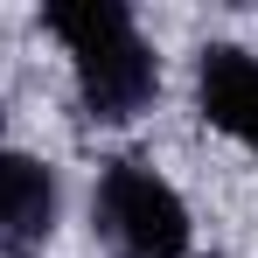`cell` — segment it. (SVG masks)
<instances>
[{
	"mask_svg": "<svg viewBox=\"0 0 258 258\" xmlns=\"http://www.w3.org/2000/svg\"><path fill=\"white\" fill-rule=\"evenodd\" d=\"M196 105L216 133H230L244 154H258V49L210 42L196 56Z\"/></svg>",
	"mask_w": 258,
	"mask_h": 258,
	"instance_id": "3957f363",
	"label": "cell"
},
{
	"mask_svg": "<svg viewBox=\"0 0 258 258\" xmlns=\"http://www.w3.org/2000/svg\"><path fill=\"white\" fill-rule=\"evenodd\" d=\"M91 223H98L105 258H188V237H196L188 203L147 161H105L98 196H91Z\"/></svg>",
	"mask_w": 258,
	"mask_h": 258,
	"instance_id": "7a4b0ae2",
	"label": "cell"
},
{
	"mask_svg": "<svg viewBox=\"0 0 258 258\" xmlns=\"http://www.w3.org/2000/svg\"><path fill=\"white\" fill-rule=\"evenodd\" d=\"M56 230V168L35 154H7L0 147V244L28 251Z\"/></svg>",
	"mask_w": 258,
	"mask_h": 258,
	"instance_id": "277c9868",
	"label": "cell"
},
{
	"mask_svg": "<svg viewBox=\"0 0 258 258\" xmlns=\"http://www.w3.org/2000/svg\"><path fill=\"white\" fill-rule=\"evenodd\" d=\"M42 28L63 42L70 77H77V105L98 126H126L161 98V56L147 49L140 21L119 0H49Z\"/></svg>",
	"mask_w": 258,
	"mask_h": 258,
	"instance_id": "6da1fadb",
	"label": "cell"
}]
</instances>
